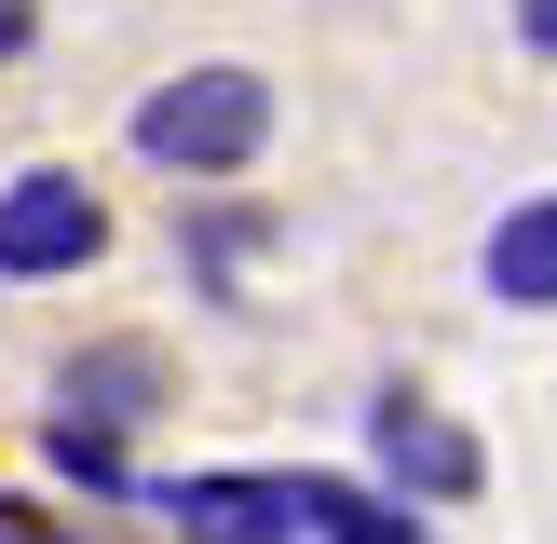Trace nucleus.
Here are the masks:
<instances>
[{"label":"nucleus","instance_id":"9b49d317","mask_svg":"<svg viewBox=\"0 0 557 544\" xmlns=\"http://www.w3.org/2000/svg\"><path fill=\"white\" fill-rule=\"evenodd\" d=\"M54 544H82V531H54Z\"/></svg>","mask_w":557,"mask_h":544},{"label":"nucleus","instance_id":"20e7f679","mask_svg":"<svg viewBox=\"0 0 557 544\" xmlns=\"http://www.w3.org/2000/svg\"><path fill=\"white\" fill-rule=\"evenodd\" d=\"M54 408L96 435H150L163 408H177V354L163 341H82L69 368H54Z\"/></svg>","mask_w":557,"mask_h":544},{"label":"nucleus","instance_id":"9d476101","mask_svg":"<svg viewBox=\"0 0 557 544\" xmlns=\"http://www.w3.org/2000/svg\"><path fill=\"white\" fill-rule=\"evenodd\" d=\"M54 531H69V517H41L27 490H0V544H54Z\"/></svg>","mask_w":557,"mask_h":544},{"label":"nucleus","instance_id":"7ed1b4c3","mask_svg":"<svg viewBox=\"0 0 557 544\" xmlns=\"http://www.w3.org/2000/svg\"><path fill=\"white\" fill-rule=\"evenodd\" d=\"M368 462H381L395 504H476V490H490V449H476L435 395H408V381L368 408Z\"/></svg>","mask_w":557,"mask_h":544},{"label":"nucleus","instance_id":"39448f33","mask_svg":"<svg viewBox=\"0 0 557 544\" xmlns=\"http://www.w3.org/2000/svg\"><path fill=\"white\" fill-rule=\"evenodd\" d=\"M286 232L272 205H245V190H177V259H190V286L205 299H245V259Z\"/></svg>","mask_w":557,"mask_h":544},{"label":"nucleus","instance_id":"1a4fd4ad","mask_svg":"<svg viewBox=\"0 0 557 544\" xmlns=\"http://www.w3.org/2000/svg\"><path fill=\"white\" fill-rule=\"evenodd\" d=\"M504 27H517V54H544V69H557V0H504Z\"/></svg>","mask_w":557,"mask_h":544},{"label":"nucleus","instance_id":"6e6552de","mask_svg":"<svg viewBox=\"0 0 557 544\" xmlns=\"http://www.w3.org/2000/svg\"><path fill=\"white\" fill-rule=\"evenodd\" d=\"M41 27H54V0H0V82L41 54Z\"/></svg>","mask_w":557,"mask_h":544},{"label":"nucleus","instance_id":"0eeeda50","mask_svg":"<svg viewBox=\"0 0 557 544\" xmlns=\"http://www.w3.org/2000/svg\"><path fill=\"white\" fill-rule=\"evenodd\" d=\"M41 462H54V477H82V490H136V477H123V435L69 422V408H54V422H41Z\"/></svg>","mask_w":557,"mask_h":544},{"label":"nucleus","instance_id":"423d86ee","mask_svg":"<svg viewBox=\"0 0 557 544\" xmlns=\"http://www.w3.org/2000/svg\"><path fill=\"white\" fill-rule=\"evenodd\" d=\"M476 272H490V299H504V313H557V190H517V205L490 218Z\"/></svg>","mask_w":557,"mask_h":544},{"label":"nucleus","instance_id":"f03ea898","mask_svg":"<svg viewBox=\"0 0 557 544\" xmlns=\"http://www.w3.org/2000/svg\"><path fill=\"white\" fill-rule=\"evenodd\" d=\"M109 245H123V218L82 163H14L0 177V286H82Z\"/></svg>","mask_w":557,"mask_h":544},{"label":"nucleus","instance_id":"f257e3e1","mask_svg":"<svg viewBox=\"0 0 557 544\" xmlns=\"http://www.w3.org/2000/svg\"><path fill=\"white\" fill-rule=\"evenodd\" d=\"M272 136H286V96H272V69H245V54H190V69H163L150 96L123 109V150L150 163V177H177V190L259 177Z\"/></svg>","mask_w":557,"mask_h":544}]
</instances>
